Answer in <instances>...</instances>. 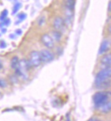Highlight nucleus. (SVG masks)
<instances>
[{"mask_svg":"<svg viewBox=\"0 0 111 121\" xmlns=\"http://www.w3.org/2000/svg\"><path fill=\"white\" fill-rule=\"evenodd\" d=\"M110 93L107 91H98L93 95V102L96 108H99L102 104L109 100Z\"/></svg>","mask_w":111,"mask_h":121,"instance_id":"nucleus-1","label":"nucleus"},{"mask_svg":"<svg viewBox=\"0 0 111 121\" xmlns=\"http://www.w3.org/2000/svg\"><path fill=\"white\" fill-rule=\"evenodd\" d=\"M111 79V67H104L97 73L95 77L94 83L109 80Z\"/></svg>","mask_w":111,"mask_h":121,"instance_id":"nucleus-2","label":"nucleus"},{"mask_svg":"<svg viewBox=\"0 0 111 121\" xmlns=\"http://www.w3.org/2000/svg\"><path fill=\"white\" fill-rule=\"evenodd\" d=\"M28 60H29L31 67H36V68L38 67L41 65V63H42L39 51L32 50L29 53V57Z\"/></svg>","mask_w":111,"mask_h":121,"instance_id":"nucleus-3","label":"nucleus"},{"mask_svg":"<svg viewBox=\"0 0 111 121\" xmlns=\"http://www.w3.org/2000/svg\"><path fill=\"white\" fill-rule=\"evenodd\" d=\"M40 54L42 63H49L55 59V55L50 49H48V48L42 49L41 51H40Z\"/></svg>","mask_w":111,"mask_h":121,"instance_id":"nucleus-4","label":"nucleus"},{"mask_svg":"<svg viewBox=\"0 0 111 121\" xmlns=\"http://www.w3.org/2000/svg\"><path fill=\"white\" fill-rule=\"evenodd\" d=\"M40 42L48 49L51 50L55 48V42L49 33L42 34L40 37Z\"/></svg>","mask_w":111,"mask_h":121,"instance_id":"nucleus-5","label":"nucleus"},{"mask_svg":"<svg viewBox=\"0 0 111 121\" xmlns=\"http://www.w3.org/2000/svg\"><path fill=\"white\" fill-rule=\"evenodd\" d=\"M53 26L55 30H57L61 32V31L66 26L64 19L61 17H56L53 21Z\"/></svg>","mask_w":111,"mask_h":121,"instance_id":"nucleus-6","label":"nucleus"},{"mask_svg":"<svg viewBox=\"0 0 111 121\" xmlns=\"http://www.w3.org/2000/svg\"><path fill=\"white\" fill-rule=\"evenodd\" d=\"M111 44H110V42L108 39H104L102 40V42H101V44L99 48V50H98V54L99 55H103L107 53L108 52V50H110L111 48Z\"/></svg>","mask_w":111,"mask_h":121,"instance_id":"nucleus-7","label":"nucleus"},{"mask_svg":"<svg viewBox=\"0 0 111 121\" xmlns=\"http://www.w3.org/2000/svg\"><path fill=\"white\" fill-rule=\"evenodd\" d=\"M95 88L98 91H107L111 88V80L94 83Z\"/></svg>","mask_w":111,"mask_h":121,"instance_id":"nucleus-8","label":"nucleus"},{"mask_svg":"<svg viewBox=\"0 0 111 121\" xmlns=\"http://www.w3.org/2000/svg\"><path fill=\"white\" fill-rule=\"evenodd\" d=\"M100 63L104 67H111V52H107L102 55L100 59Z\"/></svg>","mask_w":111,"mask_h":121,"instance_id":"nucleus-9","label":"nucleus"},{"mask_svg":"<svg viewBox=\"0 0 111 121\" xmlns=\"http://www.w3.org/2000/svg\"><path fill=\"white\" fill-rule=\"evenodd\" d=\"M97 109L102 114H108L111 112V100L107 101Z\"/></svg>","mask_w":111,"mask_h":121,"instance_id":"nucleus-10","label":"nucleus"},{"mask_svg":"<svg viewBox=\"0 0 111 121\" xmlns=\"http://www.w3.org/2000/svg\"><path fill=\"white\" fill-rule=\"evenodd\" d=\"M52 38L53 39L54 42H57V43H59L62 39V33L61 31H57V30H53L51 31V34H50Z\"/></svg>","mask_w":111,"mask_h":121,"instance_id":"nucleus-11","label":"nucleus"},{"mask_svg":"<svg viewBox=\"0 0 111 121\" xmlns=\"http://www.w3.org/2000/svg\"><path fill=\"white\" fill-rule=\"evenodd\" d=\"M19 62H20V60L18 56H13L12 58L11 61H10V67L12 69H16L17 68H18V67L19 65Z\"/></svg>","mask_w":111,"mask_h":121,"instance_id":"nucleus-12","label":"nucleus"},{"mask_svg":"<svg viewBox=\"0 0 111 121\" xmlns=\"http://www.w3.org/2000/svg\"><path fill=\"white\" fill-rule=\"evenodd\" d=\"M63 3L66 8L74 10V7H75V4H76L75 0H63Z\"/></svg>","mask_w":111,"mask_h":121,"instance_id":"nucleus-13","label":"nucleus"},{"mask_svg":"<svg viewBox=\"0 0 111 121\" xmlns=\"http://www.w3.org/2000/svg\"><path fill=\"white\" fill-rule=\"evenodd\" d=\"M21 8V4H20V3H16L15 4H14V6L13 7V9H12V14L14 15V14H16L17 12H18V10H20V8Z\"/></svg>","mask_w":111,"mask_h":121,"instance_id":"nucleus-14","label":"nucleus"},{"mask_svg":"<svg viewBox=\"0 0 111 121\" xmlns=\"http://www.w3.org/2000/svg\"><path fill=\"white\" fill-rule=\"evenodd\" d=\"M8 11L5 9V10H4L1 13V15H0V21H5L6 18V17H8Z\"/></svg>","mask_w":111,"mask_h":121,"instance_id":"nucleus-15","label":"nucleus"},{"mask_svg":"<svg viewBox=\"0 0 111 121\" xmlns=\"http://www.w3.org/2000/svg\"><path fill=\"white\" fill-rule=\"evenodd\" d=\"M17 17H18V18L19 19L20 21H22L27 18V14L25 13H20L18 14Z\"/></svg>","mask_w":111,"mask_h":121,"instance_id":"nucleus-16","label":"nucleus"},{"mask_svg":"<svg viewBox=\"0 0 111 121\" xmlns=\"http://www.w3.org/2000/svg\"><path fill=\"white\" fill-rule=\"evenodd\" d=\"M7 86V83L4 80H1L0 79V88H5Z\"/></svg>","mask_w":111,"mask_h":121,"instance_id":"nucleus-17","label":"nucleus"},{"mask_svg":"<svg viewBox=\"0 0 111 121\" xmlns=\"http://www.w3.org/2000/svg\"><path fill=\"white\" fill-rule=\"evenodd\" d=\"M44 21H45V18H44V17H41L40 18V20L38 21V25H42L44 23Z\"/></svg>","mask_w":111,"mask_h":121,"instance_id":"nucleus-18","label":"nucleus"},{"mask_svg":"<svg viewBox=\"0 0 111 121\" xmlns=\"http://www.w3.org/2000/svg\"><path fill=\"white\" fill-rule=\"evenodd\" d=\"M87 121H102V120H100L99 118H96V117H91V118H89L88 120Z\"/></svg>","mask_w":111,"mask_h":121,"instance_id":"nucleus-19","label":"nucleus"},{"mask_svg":"<svg viewBox=\"0 0 111 121\" xmlns=\"http://www.w3.org/2000/svg\"><path fill=\"white\" fill-rule=\"evenodd\" d=\"M3 22H4V25H5L6 26H8V25L10 24V18H6V20L4 21Z\"/></svg>","mask_w":111,"mask_h":121,"instance_id":"nucleus-20","label":"nucleus"},{"mask_svg":"<svg viewBox=\"0 0 111 121\" xmlns=\"http://www.w3.org/2000/svg\"><path fill=\"white\" fill-rule=\"evenodd\" d=\"M6 42H4V41H1V42H0V48H5L6 47Z\"/></svg>","mask_w":111,"mask_h":121,"instance_id":"nucleus-21","label":"nucleus"},{"mask_svg":"<svg viewBox=\"0 0 111 121\" xmlns=\"http://www.w3.org/2000/svg\"><path fill=\"white\" fill-rule=\"evenodd\" d=\"M15 33H16L17 35H21L22 33V30H21V29H17V30L15 31Z\"/></svg>","mask_w":111,"mask_h":121,"instance_id":"nucleus-22","label":"nucleus"},{"mask_svg":"<svg viewBox=\"0 0 111 121\" xmlns=\"http://www.w3.org/2000/svg\"><path fill=\"white\" fill-rule=\"evenodd\" d=\"M108 10L109 12L111 13V1H110L109 3H108Z\"/></svg>","mask_w":111,"mask_h":121,"instance_id":"nucleus-23","label":"nucleus"},{"mask_svg":"<svg viewBox=\"0 0 111 121\" xmlns=\"http://www.w3.org/2000/svg\"><path fill=\"white\" fill-rule=\"evenodd\" d=\"M108 32L110 35H111V24L108 27Z\"/></svg>","mask_w":111,"mask_h":121,"instance_id":"nucleus-24","label":"nucleus"},{"mask_svg":"<svg viewBox=\"0 0 111 121\" xmlns=\"http://www.w3.org/2000/svg\"><path fill=\"white\" fill-rule=\"evenodd\" d=\"M9 37H10L11 39H15V38H16L15 35H14V34H13V33H11V34L9 35Z\"/></svg>","mask_w":111,"mask_h":121,"instance_id":"nucleus-25","label":"nucleus"},{"mask_svg":"<svg viewBox=\"0 0 111 121\" xmlns=\"http://www.w3.org/2000/svg\"><path fill=\"white\" fill-rule=\"evenodd\" d=\"M1 32H2V33H5L6 32V28L3 27V28H1Z\"/></svg>","mask_w":111,"mask_h":121,"instance_id":"nucleus-26","label":"nucleus"},{"mask_svg":"<svg viewBox=\"0 0 111 121\" xmlns=\"http://www.w3.org/2000/svg\"><path fill=\"white\" fill-rule=\"evenodd\" d=\"M3 69V65L1 64H0V72L1 71V69Z\"/></svg>","mask_w":111,"mask_h":121,"instance_id":"nucleus-27","label":"nucleus"},{"mask_svg":"<svg viewBox=\"0 0 111 121\" xmlns=\"http://www.w3.org/2000/svg\"><path fill=\"white\" fill-rule=\"evenodd\" d=\"M109 42H110V44H111V39L109 40Z\"/></svg>","mask_w":111,"mask_h":121,"instance_id":"nucleus-28","label":"nucleus"},{"mask_svg":"<svg viewBox=\"0 0 111 121\" xmlns=\"http://www.w3.org/2000/svg\"><path fill=\"white\" fill-rule=\"evenodd\" d=\"M0 36H1V34H0Z\"/></svg>","mask_w":111,"mask_h":121,"instance_id":"nucleus-29","label":"nucleus"},{"mask_svg":"<svg viewBox=\"0 0 111 121\" xmlns=\"http://www.w3.org/2000/svg\"></svg>","mask_w":111,"mask_h":121,"instance_id":"nucleus-30","label":"nucleus"}]
</instances>
